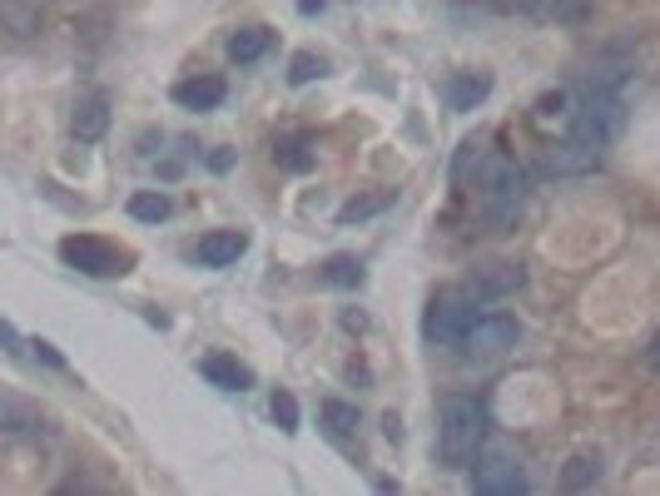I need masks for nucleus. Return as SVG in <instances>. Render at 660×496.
<instances>
[{"instance_id":"f257e3e1","label":"nucleus","mask_w":660,"mask_h":496,"mask_svg":"<svg viewBox=\"0 0 660 496\" xmlns=\"http://www.w3.org/2000/svg\"><path fill=\"white\" fill-rule=\"evenodd\" d=\"M487 447V408L472 392H447L437 417V457L447 467H472Z\"/></svg>"},{"instance_id":"f03ea898","label":"nucleus","mask_w":660,"mask_h":496,"mask_svg":"<svg viewBox=\"0 0 660 496\" xmlns=\"http://www.w3.org/2000/svg\"><path fill=\"white\" fill-rule=\"evenodd\" d=\"M476 199H482V214L497 234H511L527 204V174L517 169V160L507 154H487L476 164Z\"/></svg>"},{"instance_id":"7ed1b4c3","label":"nucleus","mask_w":660,"mask_h":496,"mask_svg":"<svg viewBox=\"0 0 660 496\" xmlns=\"http://www.w3.org/2000/svg\"><path fill=\"white\" fill-rule=\"evenodd\" d=\"M571 130H576V140L606 150V144L626 130V99H621V90H601V85L586 90V99L576 105Z\"/></svg>"},{"instance_id":"20e7f679","label":"nucleus","mask_w":660,"mask_h":496,"mask_svg":"<svg viewBox=\"0 0 660 496\" xmlns=\"http://www.w3.org/2000/svg\"><path fill=\"white\" fill-rule=\"evenodd\" d=\"M60 259H66L70 269L90 273V279H125V273H130V263H134L125 248L105 244V238H95V234L60 238Z\"/></svg>"},{"instance_id":"39448f33","label":"nucleus","mask_w":660,"mask_h":496,"mask_svg":"<svg viewBox=\"0 0 660 496\" xmlns=\"http://www.w3.org/2000/svg\"><path fill=\"white\" fill-rule=\"evenodd\" d=\"M517 338H521L517 318L487 314V318H472V328H467V338H462V353L472 357V363H492V357L511 353V347H517Z\"/></svg>"},{"instance_id":"423d86ee","label":"nucleus","mask_w":660,"mask_h":496,"mask_svg":"<svg viewBox=\"0 0 660 496\" xmlns=\"http://www.w3.org/2000/svg\"><path fill=\"white\" fill-rule=\"evenodd\" d=\"M472 486H476L482 496H517V492H527V472H521V462H517L511 452L492 447V452L476 457Z\"/></svg>"},{"instance_id":"0eeeda50","label":"nucleus","mask_w":660,"mask_h":496,"mask_svg":"<svg viewBox=\"0 0 660 496\" xmlns=\"http://www.w3.org/2000/svg\"><path fill=\"white\" fill-rule=\"evenodd\" d=\"M472 318H476V314L467 308L462 298L443 293V298L427 303L423 333H427V343H437V347H462V338H467V328H472Z\"/></svg>"},{"instance_id":"6e6552de","label":"nucleus","mask_w":660,"mask_h":496,"mask_svg":"<svg viewBox=\"0 0 660 496\" xmlns=\"http://www.w3.org/2000/svg\"><path fill=\"white\" fill-rule=\"evenodd\" d=\"M542 169L556 174V179H581V174L601 169V150L586 140H556L542 150Z\"/></svg>"},{"instance_id":"1a4fd4ad","label":"nucleus","mask_w":660,"mask_h":496,"mask_svg":"<svg viewBox=\"0 0 660 496\" xmlns=\"http://www.w3.org/2000/svg\"><path fill=\"white\" fill-rule=\"evenodd\" d=\"M521 283H527V273H521L517 263H482V269L467 279V298L497 303V298H507V293H517Z\"/></svg>"},{"instance_id":"9d476101","label":"nucleus","mask_w":660,"mask_h":496,"mask_svg":"<svg viewBox=\"0 0 660 496\" xmlns=\"http://www.w3.org/2000/svg\"><path fill=\"white\" fill-rule=\"evenodd\" d=\"M109 130V95L105 90H90V95L75 99V109H70V134H75L80 144H95L105 140Z\"/></svg>"},{"instance_id":"9b49d317","label":"nucleus","mask_w":660,"mask_h":496,"mask_svg":"<svg viewBox=\"0 0 660 496\" xmlns=\"http://www.w3.org/2000/svg\"><path fill=\"white\" fill-rule=\"evenodd\" d=\"M249 253V234L244 228H214V234L199 238L195 259L204 263V269H228V263H238Z\"/></svg>"},{"instance_id":"f8f14e48","label":"nucleus","mask_w":660,"mask_h":496,"mask_svg":"<svg viewBox=\"0 0 660 496\" xmlns=\"http://www.w3.org/2000/svg\"><path fill=\"white\" fill-rule=\"evenodd\" d=\"M199 373H204L214 388H224V392H249L254 388V373L238 357H228V353H204L199 357Z\"/></svg>"},{"instance_id":"ddd939ff","label":"nucleus","mask_w":660,"mask_h":496,"mask_svg":"<svg viewBox=\"0 0 660 496\" xmlns=\"http://www.w3.org/2000/svg\"><path fill=\"white\" fill-rule=\"evenodd\" d=\"M228 95V85L219 75H195V80H179L174 85V105H185V109H219Z\"/></svg>"},{"instance_id":"4468645a","label":"nucleus","mask_w":660,"mask_h":496,"mask_svg":"<svg viewBox=\"0 0 660 496\" xmlns=\"http://www.w3.org/2000/svg\"><path fill=\"white\" fill-rule=\"evenodd\" d=\"M443 95H447V105H452V109H476L482 99L492 95V75H487V70H457V75L447 80Z\"/></svg>"},{"instance_id":"2eb2a0df","label":"nucleus","mask_w":660,"mask_h":496,"mask_svg":"<svg viewBox=\"0 0 660 496\" xmlns=\"http://www.w3.org/2000/svg\"><path fill=\"white\" fill-rule=\"evenodd\" d=\"M596 482H601V452L581 447V452H571L562 462V486H566V492H591Z\"/></svg>"},{"instance_id":"dca6fc26","label":"nucleus","mask_w":660,"mask_h":496,"mask_svg":"<svg viewBox=\"0 0 660 496\" xmlns=\"http://www.w3.org/2000/svg\"><path fill=\"white\" fill-rule=\"evenodd\" d=\"M269 45H273L269 25H244V31L228 35V60H238V66H254V60H259Z\"/></svg>"},{"instance_id":"f3484780","label":"nucleus","mask_w":660,"mask_h":496,"mask_svg":"<svg viewBox=\"0 0 660 496\" xmlns=\"http://www.w3.org/2000/svg\"><path fill=\"white\" fill-rule=\"evenodd\" d=\"M576 105H581V99H576L571 90H546V95L537 99V125H542V130H552V125H566V130H571Z\"/></svg>"},{"instance_id":"a211bd4d","label":"nucleus","mask_w":660,"mask_h":496,"mask_svg":"<svg viewBox=\"0 0 660 496\" xmlns=\"http://www.w3.org/2000/svg\"><path fill=\"white\" fill-rule=\"evenodd\" d=\"M318 279H323L328 288H363V263H357L353 253H333V259L318 269Z\"/></svg>"},{"instance_id":"6ab92c4d","label":"nucleus","mask_w":660,"mask_h":496,"mask_svg":"<svg viewBox=\"0 0 660 496\" xmlns=\"http://www.w3.org/2000/svg\"><path fill=\"white\" fill-rule=\"evenodd\" d=\"M0 11H5V25H11L15 35H35L45 21V0H5Z\"/></svg>"},{"instance_id":"aec40b11","label":"nucleus","mask_w":660,"mask_h":496,"mask_svg":"<svg viewBox=\"0 0 660 496\" xmlns=\"http://www.w3.org/2000/svg\"><path fill=\"white\" fill-rule=\"evenodd\" d=\"M169 194H160V189H140V194H130V219H140V224H164L169 219Z\"/></svg>"},{"instance_id":"412c9836","label":"nucleus","mask_w":660,"mask_h":496,"mask_svg":"<svg viewBox=\"0 0 660 496\" xmlns=\"http://www.w3.org/2000/svg\"><path fill=\"white\" fill-rule=\"evenodd\" d=\"M392 204V194L388 189H378V194H353L343 209H338V224H363V219H373V214H382V209Z\"/></svg>"},{"instance_id":"4be33fe9","label":"nucleus","mask_w":660,"mask_h":496,"mask_svg":"<svg viewBox=\"0 0 660 496\" xmlns=\"http://www.w3.org/2000/svg\"><path fill=\"white\" fill-rule=\"evenodd\" d=\"M323 70H328V66L318 60L314 50H298V55L288 60V85H314V80L323 75Z\"/></svg>"},{"instance_id":"5701e85b","label":"nucleus","mask_w":660,"mask_h":496,"mask_svg":"<svg viewBox=\"0 0 660 496\" xmlns=\"http://www.w3.org/2000/svg\"><path fill=\"white\" fill-rule=\"evenodd\" d=\"M323 422L333 437H353L357 432V408H347V402H323Z\"/></svg>"},{"instance_id":"b1692460","label":"nucleus","mask_w":660,"mask_h":496,"mask_svg":"<svg viewBox=\"0 0 660 496\" xmlns=\"http://www.w3.org/2000/svg\"><path fill=\"white\" fill-rule=\"evenodd\" d=\"M269 408H273V422H279V427L293 437V432H298V398L279 388V392H273V402H269Z\"/></svg>"},{"instance_id":"393cba45","label":"nucleus","mask_w":660,"mask_h":496,"mask_svg":"<svg viewBox=\"0 0 660 496\" xmlns=\"http://www.w3.org/2000/svg\"><path fill=\"white\" fill-rule=\"evenodd\" d=\"M273 154H279V164H283V169H298V174H304V169H314V154H308V144H304V140H283Z\"/></svg>"},{"instance_id":"a878e982","label":"nucleus","mask_w":660,"mask_h":496,"mask_svg":"<svg viewBox=\"0 0 660 496\" xmlns=\"http://www.w3.org/2000/svg\"><path fill=\"white\" fill-rule=\"evenodd\" d=\"M517 11H527V15H546V11H556L562 0H511Z\"/></svg>"},{"instance_id":"bb28decb","label":"nucleus","mask_w":660,"mask_h":496,"mask_svg":"<svg viewBox=\"0 0 660 496\" xmlns=\"http://www.w3.org/2000/svg\"><path fill=\"white\" fill-rule=\"evenodd\" d=\"M31 347H35V357H40V363H50V367H66V357L55 353L50 343H31Z\"/></svg>"},{"instance_id":"cd10ccee","label":"nucleus","mask_w":660,"mask_h":496,"mask_svg":"<svg viewBox=\"0 0 660 496\" xmlns=\"http://www.w3.org/2000/svg\"><path fill=\"white\" fill-rule=\"evenodd\" d=\"M228 164H234V154H228V150H214V154H209V169H228Z\"/></svg>"},{"instance_id":"c85d7f7f","label":"nucleus","mask_w":660,"mask_h":496,"mask_svg":"<svg viewBox=\"0 0 660 496\" xmlns=\"http://www.w3.org/2000/svg\"><path fill=\"white\" fill-rule=\"evenodd\" d=\"M293 5H298V15H318L328 0H293Z\"/></svg>"},{"instance_id":"c756f323","label":"nucleus","mask_w":660,"mask_h":496,"mask_svg":"<svg viewBox=\"0 0 660 496\" xmlns=\"http://www.w3.org/2000/svg\"><path fill=\"white\" fill-rule=\"evenodd\" d=\"M0 333H5V353H21V333H15V328H11V323L0 328Z\"/></svg>"}]
</instances>
